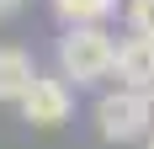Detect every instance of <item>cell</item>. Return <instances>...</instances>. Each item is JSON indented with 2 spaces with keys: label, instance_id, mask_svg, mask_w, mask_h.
Wrapping results in <instances>:
<instances>
[{
  "label": "cell",
  "instance_id": "5b68a950",
  "mask_svg": "<svg viewBox=\"0 0 154 149\" xmlns=\"http://www.w3.org/2000/svg\"><path fill=\"white\" fill-rule=\"evenodd\" d=\"M32 80H37V64H32L27 48H0V101L21 106V96L32 90Z\"/></svg>",
  "mask_w": 154,
  "mask_h": 149
},
{
  "label": "cell",
  "instance_id": "277c9868",
  "mask_svg": "<svg viewBox=\"0 0 154 149\" xmlns=\"http://www.w3.org/2000/svg\"><path fill=\"white\" fill-rule=\"evenodd\" d=\"M117 80H122V90H143V96H154V37H122L117 43Z\"/></svg>",
  "mask_w": 154,
  "mask_h": 149
},
{
  "label": "cell",
  "instance_id": "3957f363",
  "mask_svg": "<svg viewBox=\"0 0 154 149\" xmlns=\"http://www.w3.org/2000/svg\"><path fill=\"white\" fill-rule=\"evenodd\" d=\"M69 112H75V90L64 74H37L32 90L21 96V117L32 128H59V122H69Z\"/></svg>",
  "mask_w": 154,
  "mask_h": 149
},
{
  "label": "cell",
  "instance_id": "52a82bcc",
  "mask_svg": "<svg viewBox=\"0 0 154 149\" xmlns=\"http://www.w3.org/2000/svg\"><path fill=\"white\" fill-rule=\"evenodd\" d=\"M128 27L138 32V37H154V0H128Z\"/></svg>",
  "mask_w": 154,
  "mask_h": 149
},
{
  "label": "cell",
  "instance_id": "ba28073f",
  "mask_svg": "<svg viewBox=\"0 0 154 149\" xmlns=\"http://www.w3.org/2000/svg\"><path fill=\"white\" fill-rule=\"evenodd\" d=\"M11 11H21V0H0V16H11Z\"/></svg>",
  "mask_w": 154,
  "mask_h": 149
},
{
  "label": "cell",
  "instance_id": "8992f818",
  "mask_svg": "<svg viewBox=\"0 0 154 149\" xmlns=\"http://www.w3.org/2000/svg\"><path fill=\"white\" fill-rule=\"evenodd\" d=\"M53 11L64 16V27H101L117 11V0H53Z\"/></svg>",
  "mask_w": 154,
  "mask_h": 149
},
{
  "label": "cell",
  "instance_id": "6da1fadb",
  "mask_svg": "<svg viewBox=\"0 0 154 149\" xmlns=\"http://www.w3.org/2000/svg\"><path fill=\"white\" fill-rule=\"evenodd\" d=\"M117 69V37L106 27H64L59 37V74L75 85H96Z\"/></svg>",
  "mask_w": 154,
  "mask_h": 149
},
{
  "label": "cell",
  "instance_id": "7a4b0ae2",
  "mask_svg": "<svg viewBox=\"0 0 154 149\" xmlns=\"http://www.w3.org/2000/svg\"><path fill=\"white\" fill-rule=\"evenodd\" d=\"M96 128L106 144H133V138H149L154 133V96L143 90H106L96 101Z\"/></svg>",
  "mask_w": 154,
  "mask_h": 149
},
{
  "label": "cell",
  "instance_id": "9c48e42d",
  "mask_svg": "<svg viewBox=\"0 0 154 149\" xmlns=\"http://www.w3.org/2000/svg\"><path fill=\"white\" fill-rule=\"evenodd\" d=\"M149 149H154V133H149Z\"/></svg>",
  "mask_w": 154,
  "mask_h": 149
}]
</instances>
